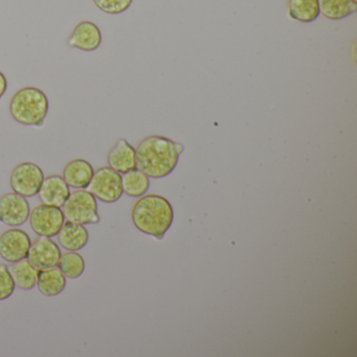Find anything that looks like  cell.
<instances>
[{
    "label": "cell",
    "instance_id": "18",
    "mask_svg": "<svg viewBox=\"0 0 357 357\" xmlns=\"http://www.w3.org/2000/svg\"><path fill=\"white\" fill-rule=\"evenodd\" d=\"M287 11L291 20L303 24L314 22L321 15L319 0H288Z\"/></svg>",
    "mask_w": 357,
    "mask_h": 357
},
{
    "label": "cell",
    "instance_id": "21",
    "mask_svg": "<svg viewBox=\"0 0 357 357\" xmlns=\"http://www.w3.org/2000/svg\"><path fill=\"white\" fill-rule=\"evenodd\" d=\"M57 267L66 279L76 280L84 273L85 261L79 252L68 250L61 254Z\"/></svg>",
    "mask_w": 357,
    "mask_h": 357
},
{
    "label": "cell",
    "instance_id": "3",
    "mask_svg": "<svg viewBox=\"0 0 357 357\" xmlns=\"http://www.w3.org/2000/svg\"><path fill=\"white\" fill-rule=\"evenodd\" d=\"M49 108L47 95L34 86L24 87L16 91L9 105L10 114L16 122L34 127L45 125Z\"/></svg>",
    "mask_w": 357,
    "mask_h": 357
},
{
    "label": "cell",
    "instance_id": "8",
    "mask_svg": "<svg viewBox=\"0 0 357 357\" xmlns=\"http://www.w3.org/2000/svg\"><path fill=\"white\" fill-rule=\"evenodd\" d=\"M32 241L26 231L10 229L0 235V257L10 263L28 258Z\"/></svg>",
    "mask_w": 357,
    "mask_h": 357
},
{
    "label": "cell",
    "instance_id": "23",
    "mask_svg": "<svg viewBox=\"0 0 357 357\" xmlns=\"http://www.w3.org/2000/svg\"><path fill=\"white\" fill-rule=\"evenodd\" d=\"M16 285L9 266L0 264V301L8 300L14 294Z\"/></svg>",
    "mask_w": 357,
    "mask_h": 357
},
{
    "label": "cell",
    "instance_id": "4",
    "mask_svg": "<svg viewBox=\"0 0 357 357\" xmlns=\"http://www.w3.org/2000/svg\"><path fill=\"white\" fill-rule=\"evenodd\" d=\"M62 212L66 220L79 225H98L101 220L98 214L97 198L86 189L70 192L62 206Z\"/></svg>",
    "mask_w": 357,
    "mask_h": 357
},
{
    "label": "cell",
    "instance_id": "5",
    "mask_svg": "<svg viewBox=\"0 0 357 357\" xmlns=\"http://www.w3.org/2000/svg\"><path fill=\"white\" fill-rule=\"evenodd\" d=\"M89 191L100 202L114 204L122 197V175L114 169L101 167L93 173Z\"/></svg>",
    "mask_w": 357,
    "mask_h": 357
},
{
    "label": "cell",
    "instance_id": "25",
    "mask_svg": "<svg viewBox=\"0 0 357 357\" xmlns=\"http://www.w3.org/2000/svg\"><path fill=\"white\" fill-rule=\"evenodd\" d=\"M355 1H357V0H355Z\"/></svg>",
    "mask_w": 357,
    "mask_h": 357
},
{
    "label": "cell",
    "instance_id": "7",
    "mask_svg": "<svg viewBox=\"0 0 357 357\" xmlns=\"http://www.w3.org/2000/svg\"><path fill=\"white\" fill-rule=\"evenodd\" d=\"M29 221L36 235L51 238L58 235L66 218L61 208L41 204L31 211Z\"/></svg>",
    "mask_w": 357,
    "mask_h": 357
},
{
    "label": "cell",
    "instance_id": "15",
    "mask_svg": "<svg viewBox=\"0 0 357 357\" xmlns=\"http://www.w3.org/2000/svg\"><path fill=\"white\" fill-rule=\"evenodd\" d=\"M57 238L60 246L64 250L78 252L85 248L89 242V235L84 225L66 220L58 233Z\"/></svg>",
    "mask_w": 357,
    "mask_h": 357
},
{
    "label": "cell",
    "instance_id": "1",
    "mask_svg": "<svg viewBox=\"0 0 357 357\" xmlns=\"http://www.w3.org/2000/svg\"><path fill=\"white\" fill-rule=\"evenodd\" d=\"M185 147L168 137L150 135L139 142L135 149L137 168L149 178H164L176 168Z\"/></svg>",
    "mask_w": 357,
    "mask_h": 357
},
{
    "label": "cell",
    "instance_id": "2",
    "mask_svg": "<svg viewBox=\"0 0 357 357\" xmlns=\"http://www.w3.org/2000/svg\"><path fill=\"white\" fill-rule=\"evenodd\" d=\"M133 225L142 233L162 239L174 219V211L167 198L156 194L143 195L131 211Z\"/></svg>",
    "mask_w": 357,
    "mask_h": 357
},
{
    "label": "cell",
    "instance_id": "22",
    "mask_svg": "<svg viewBox=\"0 0 357 357\" xmlns=\"http://www.w3.org/2000/svg\"><path fill=\"white\" fill-rule=\"evenodd\" d=\"M100 11L110 15L124 13L132 5L133 0H93Z\"/></svg>",
    "mask_w": 357,
    "mask_h": 357
},
{
    "label": "cell",
    "instance_id": "19",
    "mask_svg": "<svg viewBox=\"0 0 357 357\" xmlns=\"http://www.w3.org/2000/svg\"><path fill=\"white\" fill-rule=\"evenodd\" d=\"M9 269L16 287L22 290H31L36 286L37 269L31 264L28 259L12 263Z\"/></svg>",
    "mask_w": 357,
    "mask_h": 357
},
{
    "label": "cell",
    "instance_id": "20",
    "mask_svg": "<svg viewBox=\"0 0 357 357\" xmlns=\"http://www.w3.org/2000/svg\"><path fill=\"white\" fill-rule=\"evenodd\" d=\"M123 192L130 197H142L150 188L149 177L137 168L124 173L122 176Z\"/></svg>",
    "mask_w": 357,
    "mask_h": 357
},
{
    "label": "cell",
    "instance_id": "9",
    "mask_svg": "<svg viewBox=\"0 0 357 357\" xmlns=\"http://www.w3.org/2000/svg\"><path fill=\"white\" fill-rule=\"evenodd\" d=\"M31 208L24 196L12 192L0 197V222L8 227H20L30 216Z\"/></svg>",
    "mask_w": 357,
    "mask_h": 357
},
{
    "label": "cell",
    "instance_id": "12",
    "mask_svg": "<svg viewBox=\"0 0 357 357\" xmlns=\"http://www.w3.org/2000/svg\"><path fill=\"white\" fill-rule=\"evenodd\" d=\"M70 194V187L63 177L59 175H50L43 179V185L37 195L41 204L61 208Z\"/></svg>",
    "mask_w": 357,
    "mask_h": 357
},
{
    "label": "cell",
    "instance_id": "14",
    "mask_svg": "<svg viewBox=\"0 0 357 357\" xmlns=\"http://www.w3.org/2000/svg\"><path fill=\"white\" fill-rule=\"evenodd\" d=\"M93 173L95 171L93 166L87 160L77 158L66 165L62 177L68 187L74 189H86L91 183Z\"/></svg>",
    "mask_w": 357,
    "mask_h": 357
},
{
    "label": "cell",
    "instance_id": "11",
    "mask_svg": "<svg viewBox=\"0 0 357 357\" xmlns=\"http://www.w3.org/2000/svg\"><path fill=\"white\" fill-rule=\"evenodd\" d=\"M102 43V33L97 24L91 22H81L75 26L68 37V47L83 52H93Z\"/></svg>",
    "mask_w": 357,
    "mask_h": 357
},
{
    "label": "cell",
    "instance_id": "16",
    "mask_svg": "<svg viewBox=\"0 0 357 357\" xmlns=\"http://www.w3.org/2000/svg\"><path fill=\"white\" fill-rule=\"evenodd\" d=\"M36 286L43 296H59L66 289V278L58 267L37 271Z\"/></svg>",
    "mask_w": 357,
    "mask_h": 357
},
{
    "label": "cell",
    "instance_id": "6",
    "mask_svg": "<svg viewBox=\"0 0 357 357\" xmlns=\"http://www.w3.org/2000/svg\"><path fill=\"white\" fill-rule=\"evenodd\" d=\"M45 174L38 165L24 162L17 165L10 175V185L15 193L29 198L38 194Z\"/></svg>",
    "mask_w": 357,
    "mask_h": 357
},
{
    "label": "cell",
    "instance_id": "24",
    "mask_svg": "<svg viewBox=\"0 0 357 357\" xmlns=\"http://www.w3.org/2000/svg\"><path fill=\"white\" fill-rule=\"evenodd\" d=\"M8 89V80L5 75L0 72V100L5 96Z\"/></svg>",
    "mask_w": 357,
    "mask_h": 357
},
{
    "label": "cell",
    "instance_id": "17",
    "mask_svg": "<svg viewBox=\"0 0 357 357\" xmlns=\"http://www.w3.org/2000/svg\"><path fill=\"white\" fill-rule=\"evenodd\" d=\"M319 14L330 20H340L357 11L355 0H319Z\"/></svg>",
    "mask_w": 357,
    "mask_h": 357
},
{
    "label": "cell",
    "instance_id": "10",
    "mask_svg": "<svg viewBox=\"0 0 357 357\" xmlns=\"http://www.w3.org/2000/svg\"><path fill=\"white\" fill-rule=\"evenodd\" d=\"M61 257L59 245L49 237H39L31 243L28 260L37 271L57 267Z\"/></svg>",
    "mask_w": 357,
    "mask_h": 357
},
{
    "label": "cell",
    "instance_id": "13",
    "mask_svg": "<svg viewBox=\"0 0 357 357\" xmlns=\"http://www.w3.org/2000/svg\"><path fill=\"white\" fill-rule=\"evenodd\" d=\"M107 162L110 168L120 174L137 168L135 149L125 139H120L108 152Z\"/></svg>",
    "mask_w": 357,
    "mask_h": 357
}]
</instances>
